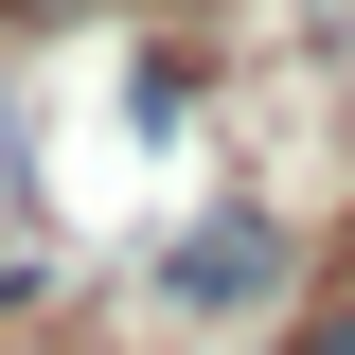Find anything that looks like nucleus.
Returning <instances> with one entry per match:
<instances>
[{
  "mask_svg": "<svg viewBox=\"0 0 355 355\" xmlns=\"http://www.w3.org/2000/svg\"><path fill=\"white\" fill-rule=\"evenodd\" d=\"M160 302H178V320H266V302H284V214H249V196L196 214L178 266H160Z\"/></svg>",
  "mask_w": 355,
  "mask_h": 355,
  "instance_id": "f257e3e1",
  "label": "nucleus"
},
{
  "mask_svg": "<svg viewBox=\"0 0 355 355\" xmlns=\"http://www.w3.org/2000/svg\"><path fill=\"white\" fill-rule=\"evenodd\" d=\"M302 355H355V302H338V320H320V338H302Z\"/></svg>",
  "mask_w": 355,
  "mask_h": 355,
  "instance_id": "f03ea898",
  "label": "nucleus"
}]
</instances>
